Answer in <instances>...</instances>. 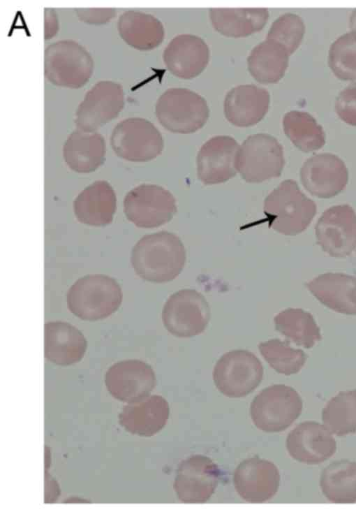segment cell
<instances>
[{
    "label": "cell",
    "instance_id": "cell-32",
    "mask_svg": "<svg viewBox=\"0 0 356 512\" xmlns=\"http://www.w3.org/2000/svg\"><path fill=\"white\" fill-rule=\"evenodd\" d=\"M89 94L95 100L88 94L85 99L93 102L94 105H89L87 107L94 106V109L77 113L75 123L81 131L94 132L117 115L122 107L123 98L122 94L116 96L115 94L94 95L92 92ZM81 106L87 107L82 105Z\"/></svg>",
    "mask_w": 356,
    "mask_h": 512
},
{
    "label": "cell",
    "instance_id": "cell-31",
    "mask_svg": "<svg viewBox=\"0 0 356 512\" xmlns=\"http://www.w3.org/2000/svg\"><path fill=\"white\" fill-rule=\"evenodd\" d=\"M258 349L271 367L286 376L299 372L306 360L302 349L292 348L288 342L276 338L260 342Z\"/></svg>",
    "mask_w": 356,
    "mask_h": 512
},
{
    "label": "cell",
    "instance_id": "cell-1",
    "mask_svg": "<svg viewBox=\"0 0 356 512\" xmlns=\"http://www.w3.org/2000/svg\"><path fill=\"white\" fill-rule=\"evenodd\" d=\"M186 260L184 245L178 236L168 231L145 235L133 247L131 262L135 273L153 283L174 280Z\"/></svg>",
    "mask_w": 356,
    "mask_h": 512
},
{
    "label": "cell",
    "instance_id": "cell-17",
    "mask_svg": "<svg viewBox=\"0 0 356 512\" xmlns=\"http://www.w3.org/2000/svg\"><path fill=\"white\" fill-rule=\"evenodd\" d=\"M239 147L236 140L228 136H214L205 142L196 159L199 180L205 184H216L235 177Z\"/></svg>",
    "mask_w": 356,
    "mask_h": 512
},
{
    "label": "cell",
    "instance_id": "cell-16",
    "mask_svg": "<svg viewBox=\"0 0 356 512\" xmlns=\"http://www.w3.org/2000/svg\"><path fill=\"white\" fill-rule=\"evenodd\" d=\"M286 448L293 459L307 465H318L335 453L336 443L325 425L307 420L288 433Z\"/></svg>",
    "mask_w": 356,
    "mask_h": 512
},
{
    "label": "cell",
    "instance_id": "cell-13",
    "mask_svg": "<svg viewBox=\"0 0 356 512\" xmlns=\"http://www.w3.org/2000/svg\"><path fill=\"white\" fill-rule=\"evenodd\" d=\"M108 392L115 399L131 403L149 396L156 384L151 367L140 360H125L110 366L105 375Z\"/></svg>",
    "mask_w": 356,
    "mask_h": 512
},
{
    "label": "cell",
    "instance_id": "cell-37",
    "mask_svg": "<svg viewBox=\"0 0 356 512\" xmlns=\"http://www.w3.org/2000/svg\"><path fill=\"white\" fill-rule=\"evenodd\" d=\"M60 494L57 482L45 471V503H53Z\"/></svg>",
    "mask_w": 356,
    "mask_h": 512
},
{
    "label": "cell",
    "instance_id": "cell-5",
    "mask_svg": "<svg viewBox=\"0 0 356 512\" xmlns=\"http://www.w3.org/2000/svg\"><path fill=\"white\" fill-rule=\"evenodd\" d=\"M156 115L167 130L177 133H191L206 124L209 110L206 100L185 88H170L158 98Z\"/></svg>",
    "mask_w": 356,
    "mask_h": 512
},
{
    "label": "cell",
    "instance_id": "cell-24",
    "mask_svg": "<svg viewBox=\"0 0 356 512\" xmlns=\"http://www.w3.org/2000/svg\"><path fill=\"white\" fill-rule=\"evenodd\" d=\"M63 155L71 170L80 173H91L105 160V140L99 133L75 131L66 140Z\"/></svg>",
    "mask_w": 356,
    "mask_h": 512
},
{
    "label": "cell",
    "instance_id": "cell-7",
    "mask_svg": "<svg viewBox=\"0 0 356 512\" xmlns=\"http://www.w3.org/2000/svg\"><path fill=\"white\" fill-rule=\"evenodd\" d=\"M264 370L252 352L237 349L224 353L216 362L213 380L217 389L228 397H245L261 383Z\"/></svg>",
    "mask_w": 356,
    "mask_h": 512
},
{
    "label": "cell",
    "instance_id": "cell-12",
    "mask_svg": "<svg viewBox=\"0 0 356 512\" xmlns=\"http://www.w3.org/2000/svg\"><path fill=\"white\" fill-rule=\"evenodd\" d=\"M220 476L218 467L209 457L194 455L179 464L174 489L183 503H205L214 493Z\"/></svg>",
    "mask_w": 356,
    "mask_h": 512
},
{
    "label": "cell",
    "instance_id": "cell-28",
    "mask_svg": "<svg viewBox=\"0 0 356 512\" xmlns=\"http://www.w3.org/2000/svg\"><path fill=\"white\" fill-rule=\"evenodd\" d=\"M275 328L298 346L310 349L322 339L313 316L299 308H288L274 318Z\"/></svg>",
    "mask_w": 356,
    "mask_h": 512
},
{
    "label": "cell",
    "instance_id": "cell-36",
    "mask_svg": "<svg viewBox=\"0 0 356 512\" xmlns=\"http://www.w3.org/2000/svg\"><path fill=\"white\" fill-rule=\"evenodd\" d=\"M335 110L344 122L356 126V82L340 92L335 101Z\"/></svg>",
    "mask_w": 356,
    "mask_h": 512
},
{
    "label": "cell",
    "instance_id": "cell-14",
    "mask_svg": "<svg viewBox=\"0 0 356 512\" xmlns=\"http://www.w3.org/2000/svg\"><path fill=\"white\" fill-rule=\"evenodd\" d=\"M302 185L311 195L330 198L340 193L348 181V170L342 159L331 153L309 158L300 169Z\"/></svg>",
    "mask_w": 356,
    "mask_h": 512
},
{
    "label": "cell",
    "instance_id": "cell-19",
    "mask_svg": "<svg viewBox=\"0 0 356 512\" xmlns=\"http://www.w3.org/2000/svg\"><path fill=\"white\" fill-rule=\"evenodd\" d=\"M269 93L255 85H242L226 94L223 110L226 119L233 125L247 127L256 124L269 109Z\"/></svg>",
    "mask_w": 356,
    "mask_h": 512
},
{
    "label": "cell",
    "instance_id": "cell-4",
    "mask_svg": "<svg viewBox=\"0 0 356 512\" xmlns=\"http://www.w3.org/2000/svg\"><path fill=\"white\" fill-rule=\"evenodd\" d=\"M302 400L292 387L275 384L262 390L250 407L255 425L266 432H279L288 428L300 416Z\"/></svg>",
    "mask_w": 356,
    "mask_h": 512
},
{
    "label": "cell",
    "instance_id": "cell-26",
    "mask_svg": "<svg viewBox=\"0 0 356 512\" xmlns=\"http://www.w3.org/2000/svg\"><path fill=\"white\" fill-rule=\"evenodd\" d=\"M289 56L283 45L266 38L251 50L247 59L248 68L258 82L275 83L284 75Z\"/></svg>",
    "mask_w": 356,
    "mask_h": 512
},
{
    "label": "cell",
    "instance_id": "cell-11",
    "mask_svg": "<svg viewBox=\"0 0 356 512\" xmlns=\"http://www.w3.org/2000/svg\"><path fill=\"white\" fill-rule=\"evenodd\" d=\"M315 232L325 252L335 258L347 257L356 249V212L347 204L332 206L318 219Z\"/></svg>",
    "mask_w": 356,
    "mask_h": 512
},
{
    "label": "cell",
    "instance_id": "cell-33",
    "mask_svg": "<svg viewBox=\"0 0 356 512\" xmlns=\"http://www.w3.org/2000/svg\"><path fill=\"white\" fill-rule=\"evenodd\" d=\"M130 27L128 36L124 38L132 46L148 50L158 46L164 38L162 23L153 15L130 12Z\"/></svg>",
    "mask_w": 356,
    "mask_h": 512
},
{
    "label": "cell",
    "instance_id": "cell-15",
    "mask_svg": "<svg viewBox=\"0 0 356 512\" xmlns=\"http://www.w3.org/2000/svg\"><path fill=\"white\" fill-rule=\"evenodd\" d=\"M280 479L277 467L259 458L242 462L233 476L237 492L249 503H263L272 499L279 490Z\"/></svg>",
    "mask_w": 356,
    "mask_h": 512
},
{
    "label": "cell",
    "instance_id": "cell-23",
    "mask_svg": "<svg viewBox=\"0 0 356 512\" xmlns=\"http://www.w3.org/2000/svg\"><path fill=\"white\" fill-rule=\"evenodd\" d=\"M306 286L329 309L343 314L356 315V277L328 272L315 277Z\"/></svg>",
    "mask_w": 356,
    "mask_h": 512
},
{
    "label": "cell",
    "instance_id": "cell-20",
    "mask_svg": "<svg viewBox=\"0 0 356 512\" xmlns=\"http://www.w3.org/2000/svg\"><path fill=\"white\" fill-rule=\"evenodd\" d=\"M169 415L167 400L161 395H152L127 403L119 414V421L131 434L151 437L164 427Z\"/></svg>",
    "mask_w": 356,
    "mask_h": 512
},
{
    "label": "cell",
    "instance_id": "cell-6",
    "mask_svg": "<svg viewBox=\"0 0 356 512\" xmlns=\"http://www.w3.org/2000/svg\"><path fill=\"white\" fill-rule=\"evenodd\" d=\"M284 164L282 145L267 133L247 137L239 145L236 156L237 170L249 183H260L279 177Z\"/></svg>",
    "mask_w": 356,
    "mask_h": 512
},
{
    "label": "cell",
    "instance_id": "cell-30",
    "mask_svg": "<svg viewBox=\"0 0 356 512\" xmlns=\"http://www.w3.org/2000/svg\"><path fill=\"white\" fill-rule=\"evenodd\" d=\"M322 420L337 436L356 432V389L341 391L332 397L322 411Z\"/></svg>",
    "mask_w": 356,
    "mask_h": 512
},
{
    "label": "cell",
    "instance_id": "cell-35",
    "mask_svg": "<svg viewBox=\"0 0 356 512\" xmlns=\"http://www.w3.org/2000/svg\"><path fill=\"white\" fill-rule=\"evenodd\" d=\"M305 33V24L300 16L287 13L274 21L267 39L283 45L288 54H292L300 45Z\"/></svg>",
    "mask_w": 356,
    "mask_h": 512
},
{
    "label": "cell",
    "instance_id": "cell-25",
    "mask_svg": "<svg viewBox=\"0 0 356 512\" xmlns=\"http://www.w3.org/2000/svg\"><path fill=\"white\" fill-rule=\"evenodd\" d=\"M209 13L214 28L232 38L245 37L260 31L269 18L266 8H211Z\"/></svg>",
    "mask_w": 356,
    "mask_h": 512
},
{
    "label": "cell",
    "instance_id": "cell-9",
    "mask_svg": "<svg viewBox=\"0 0 356 512\" xmlns=\"http://www.w3.org/2000/svg\"><path fill=\"white\" fill-rule=\"evenodd\" d=\"M177 211L173 195L156 184L137 186L127 193L124 200L126 218L139 228L159 227L169 222Z\"/></svg>",
    "mask_w": 356,
    "mask_h": 512
},
{
    "label": "cell",
    "instance_id": "cell-34",
    "mask_svg": "<svg viewBox=\"0 0 356 512\" xmlns=\"http://www.w3.org/2000/svg\"><path fill=\"white\" fill-rule=\"evenodd\" d=\"M328 64L333 73L343 80H356V32L338 37L330 45Z\"/></svg>",
    "mask_w": 356,
    "mask_h": 512
},
{
    "label": "cell",
    "instance_id": "cell-18",
    "mask_svg": "<svg viewBox=\"0 0 356 512\" xmlns=\"http://www.w3.org/2000/svg\"><path fill=\"white\" fill-rule=\"evenodd\" d=\"M209 59V50L200 37L180 34L173 38L163 52V60L168 70L182 79H191L200 74Z\"/></svg>",
    "mask_w": 356,
    "mask_h": 512
},
{
    "label": "cell",
    "instance_id": "cell-38",
    "mask_svg": "<svg viewBox=\"0 0 356 512\" xmlns=\"http://www.w3.org/2000/svg\"><path fill=\"white\" fill-rule=\"evenodd\" d=\"M349 25L351 31L356 32V8L351 12L349 18Z\"/></svg>",
    "mask_w": 356,
    "mask_h": 512
},
{
    "label": "cell",
    "instance_id": "cell-8",
    "mask_svg": "<svg viewBox=\"0 0 356 512\" xmlns=\"http://www.w3.org/2000/svg\"><path fill=\"white\" fill-rule=\"evenodd\" d=\"M210 314L209 305L200 292L184 288L168 298L162 310V321L170 334L188 338L205 331Z\"/></svg>",
    "mask_w": 356,
    "mask_h": 512
},
{
    "label": "cell",
    "instance_id": "cell-29",
    "mask_svg": "<svg viewBox=\"0 0 356 512\" xmlns=\"http://www.w3.org/2000/svg\"><path fill=\"white\" fill-rule=\"evenodd\" d=\"M283 127L286 136L302 152L318 150L325 143V133L322 127L307 112H288L283 118Z\"/></svg>",
    "mask_w": 356,
    "mask_h": 512
},
{
    "label": "cell",
    "instance_id": "cell-2",
    "mask_svg": "<svg viewBox=\"0 0 356 512\" xmlns=\"http://www.w3.org/2000/svg\"><path fill=\"white\" fill-rule=\"evenodd\" d=\"M269 228L285 235L305 231L314 218L317 207L293 180L283 181L265 198L263 207Z\"/></svg>",
    "mask_w": 356,
    "mask_h": 512
},
{
    "label": "cell",
    "instance_id": "cell-22",
    "mask_svg": "<svg viewBox=\"0 0 356 512\" xmlns=\"http://www.w3.org/2000/svg\"><path fill=\"white\" fill-rule=\"evenodd\" d=\"M117 198L112 186L105 180H96L84 188L73 201L77 220L92 226H105L113 219Z\"/></svg>",
    "mask_w": 356,
    "mask_h": 512
},
{
    "label": "cell",
    "instance_id": "cell-10",
    "mask_svg": "<svg viewBox=\"0 0 356 512\" xmlns=\"http://www.w3.org/2000/svg\"><path fill=\"white\" fill-rule=\"evenodd\" d=\"M113 150L119 157L134 162L155 159L163 149V139L156 127L142 118L119 122L111 136Z\"/></svg>",
    "mask_w": 356,
    "mask_h": 512
},
{
    "label": "cell",
    "instance_id": "cell-21",
    "mask_svg": "<svg viewBox=\"0 0 356 512\" xmlns=\"http://www.w3.org/2000/svg\"><path fill=\"white\" fill-rule=\"evenodd\" d=\"M45 357L54 364L67 366L83 358L87 342L83 334L67 322L51 321L44 327Z\"/></svg>",
    "mask_w": 356,
    "mask_h": 512
},
{
    "label": "cell",
    "instance_id": "cell-3",
    "mask_svg": "<svg viewBox=\"0 0 356 512\" xmlns=\"http://www.w3.org/2000/svg\"><path fill=\"white\" fill-rule=\"evenodd\" d=\"M122 302V291L112 277L101 274L78 279L66 295L69 311L84 321L104 319L115 312Z\"/></svg>",
    "mask_w": 356,
    "mask_h": 512
},
{
    "label": "cell",
    "instance_id": "cell-27",
    "mask_svg": "<svg viewBox=\"0 0 356 512\" xmlns=\"http://www.w3.org/2000/svg\"><path fill=\"white\" fill-rule=\"evenodd\" d=\"M320 486L325 497L335 504L356 502V462H331L321 473Z\"/></svg>",
    "mask_w": 356,
    "mask_h": 512
}]
</instances>
